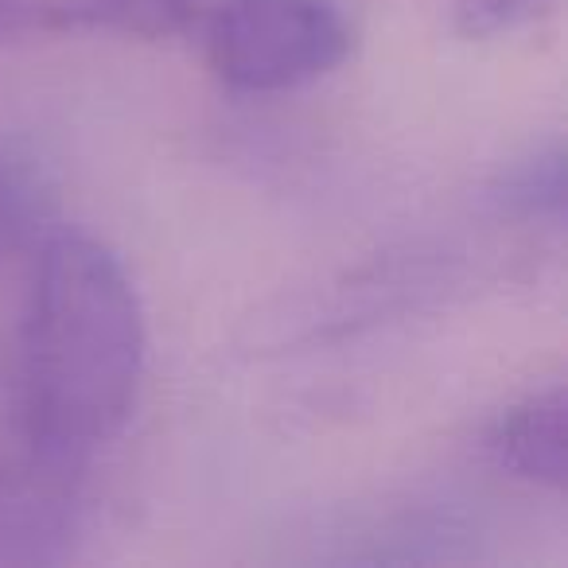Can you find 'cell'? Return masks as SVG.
<instances>
[{"label": "cell", "instance_id": "6da1fadb", "mask_svg": "<svg viewBox=\"0 0 568 568\" xmlns=\"http://www.w3.org/2000/svg\"><path fill=\"white\" fill-rule=\"evenodd\" d=\"M149 355L144 308L121 257L55 226L32 253L17 343V420L28 459L74 475L125 433Z\"/></svg>", "mask_w": 568, "mask_h": 568}, {"label": "cell", "instance_id": "7a4b0ae2", "mask_svg": "<svg viewBox=\"0 0 568 568\" xmlns=\"http://www.w3.org/2000/svg\"><path fill=\"white\" fill-rule=\"evenodd\" d=\"M203 55L234 94H284L347 63L351 24L335 0H222L203 24Z\"/></svg>", "mask_w": 568, "mask_h": 568}, {"label": "cell", "instance_id": "3957f363", "mask_svg": "<svg viewBox=\"0 0 568 568\" xmlns=\"http://www.w3.org/2000/svg\"><path fill=\"white\" fill-rule=\"evenodd\" d=\"M487 456L510 479L560 495L568 479L565 386L552 382L498 413L487 433Z\"/></svg>", "mask_w": 568, "mask_h": 568}, {"label": "cell", "instance_id": "277c9868", "mask_svg": "<svg viewBox=\"0 0 568 568\" xmlns=\"http://www.w3.org/2000/svg\"><path fill=\"white\" fill-rule=\"evenodd\" d=\"M187 24L175 0H0V36L125 32L160 40Z\"/></svg>", "mask_w": 568, "mask_h": 568}, {"label": "cell", "instance_id": "5b68a950", "mask_svg": "<svg viewBox=\"0 0 568 568\" xmlns=\"http://www.w3.org/2000/svg\"><path fill=\"white\" fill-rule=\"evenodd\" d=\"M59 226V175L24 133H0V265L32 257Z\"/></svg>", "mask_w": 568, "mask_h": 568}, {"label": "cell", "instance_id": "8992f818", "mask_svg": "<svg viewBox=\"0 0 568 568\" xmlns=\"http://www.w3.org/2000/svg\"><path fill=\"white\" fill-rule=\"evenodd\" d=\"M565 195L568 175L560 144H549V149H537L529 156L514 160L495 183V199L506 214L541 222V226H560L565 222Z\"/></svg>", "mask_w": 568, "mask_h": 568}, {"label": "cell", "instance_id": "52a82bcc", "mask_svg": "<svg viewBox=\"0 0 568 568\" xmlns=\"http://www.w3.org/2000/svg\"><path fill=\"white\" fill-rule=\"evenodd\" d=\"M557 9V0H452V28L464 40H498L521 32Z\"/></svg>", "mask_w": 568, "mask_h": 568}, {"label": "cell", "instance_id": "ba28073f", "mask_svg": "<svg viewBox=\"0 0 568 568\" xmlns=\"http://www.w3.org/2000/svg\"><path fill=\"white\" fill-rule=\"evenodd\" d=\"M175 4H180V9L187 12L191 20H195V9H199V0H175Z\"/></svg>", "mask_w": 568, "mask_h": 568}]
</instances>
